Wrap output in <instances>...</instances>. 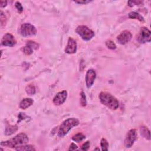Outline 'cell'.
<instances>
[{
  "mask_svg": "<svg viewBox=\"0 0 151 151\" xmlns=\"http://www.w3.org/2000/svg\"><path fill=\"white\" fill-rule=\"evenodd\" d=\"M132 38V33L127 30H125L122 31L118 37H117V41L118 42L122 45L126 44L129 43Z\"/></svg>",
  "mask_w": 151,
  "mask_h": 151,
  "instance_id": "cell-8",
  "label": "cell"
},
{
  "mask_svg": "<svg viewBox=\"0 0 151 151\" xmlns=\"http://www.w3.org/2000/svg\"><path fill=\"white\" fill-rule=\"evenodd\" d=\"M128 17L132 19H136V20H139L140 22H144V17L140 15L139 13L136 12H131L128 14Z\"/></svg>",
  "mask_w": 151,
  "mask_h": 151,
  "instance_id": "cell-17",
  "label": "cell"
},
{
  "mask_svg": "<svg viewBox=\"0 0 151 151\" xmlns=\"http://www.w3.org/2000/svg\"><path fill=\"white\" fill-rule=\"evenodd\" d=\"M25 91L29 95H33L36 92L35 88L33 84H29L25 88Z\"/></svg>",
  "mask_w": 151,
  "mask_h": 151,
  "instance_id": "cell-19",
  "label": "cell"
},
{
  "mask_svg": "<svg viewBox=\"0 0 151 151\" xmlns=\"http://www.w3.org/2000/svg\"><path fill=\"white\" fill-rule=\"evenodd\" d=\"M143 2L140 1H129L128 5L129 7H133L134 5H140L141 4H142Z\"/></svg>",
  "mask_w": 151,
  "mask_h": 151,
  "instance_id": "cell-25",
  "label": "cell"
},
{
  "mask_svg": "<svg viewBox=\"0 0 151 151\" xmlns=\"http://www.w3.org/2000/svg\"><path fill=\"white\" fill-rule=\"evenodd\" d=\"M77 51V43L73 38L70 37L68 40L67 45L65 49V52L67 54H74Z\"/></svg>",
  "mask_w": 151,
  "mask_h": 151,
  "instance_id": "cell-12",
  "label": "cell"
},
{
  "mask_svg": "<svg viewBox=\"0 0 151 151\" xmlns=\"http://www.w3.org/2000/svg\"><path fill=\"white\" fill-rule=\"evenodd\" d=\"M27 116L24 114L23 113H20V114L18 115V123L20 122L22 120L25 119Z\"/></svg>",
  "mask_w": 151,
  "mask_h": 151,
  "instance_id": "cell-28",
  "label": "cell"
},
{
  "mask_svg": "<svg viewBox=\"0 0 151 151\" xmlns=\"http://www.w3.org/2000/svg\"><path fill=\"white\" fill-rule=\"evenodd\" d=\"M16 40L14 37L10 33H7L5 34L1 40V44L4 46L13 47L16 44Z\"/></svg>",
  "mask_w": 151,
  "mask_h": 151,
  "instance_id": "cell-11",
  "label": "cell"
},
{
  "mask_svg": "<svg viewBox=\"0 0 151 151\" xmlns=\"http://www.w3.org/2000/svg\"><path fill=\"white\" fill-rule=\"evenodd\" d=\"M80 103L82 106L84 107L86 106L87 102H86V98L85 93L83 92H82L80 93Z\"/></svg>",
  "mask_w": 151,
  "mask_h": 151,
  "instance_id": "cell-22",
  "label": "cell"
},
{
  "mask_svg": "<svg viewBox=\"0 0 151 151\" xmlns=\"http://www.w3.org/2000/svg\"><path fill=\"white\" fill-rule=\"evenodd\" d=\"M78 149V146L76 145L74 143H72L70 145V146L69 150H77Z\"/></svg>",
  "mask_w": 151,
  "mask_h": 151,
  "instance_id": "cell-29",
  "label": "cell"
},
{
  "mask_svg": "<svg viewBox=\"0 0 151 151\" xmlns=\"http://www.w3.org/2000/svg\"><path fill=\"white\" fill-rule=\"evenodd\" d=\"M7 1H1L0 2V6L1 8H4L7 6Z\"/></svg>",
  "mask_w": 151,
  "mask_h": 151,
  "instance_id": "cell-31",
  "label": "cell"
},
{
  "mask_svg": "<svg viewBox=\"0 0 151 151\" xmlns=\"http://www.w3.org/2000/svg\"><path fill=\"white\" fill-rule=\"evenodd\" d=\"M28 140H29V139H28L27 135L25 134L21 133L18 134L11 139L2 142L1 143V145L2 146H5L8 148H15L21 145L26 144Z\"/></svg>",
  "mask_w": 151,
  "mask_h": 151,
  "instance_id": "cell-2",
  "label": "cell"
},
{
  "mask_svg": "<svg viewBox=\"0 0 151 151\" xmlns=\"http://www.w3.org/2000/svg\"><path fill=\"white\" fill-rule=\"evenodd\" d=\"M18 126L17 125H8L5 130V135L7 136H9L14 134V133L18 130Z\"/></svg>",
  "mask_w": 151,
  "mask_h": 151,
  "instance_id": "cell-15",
  "label": "cell"
},
{
  "mask_svg": "<svg viewBox=\"0 0 151 151\" xmlns=\"http://www.w3.org/2000/svg\"><path fill=\"white\" fill-rule=\"evenodd\" d=\"M136 40L140 44L150 42L151 40V33L150 30L146 27H142L137 35Z\"/></svg>",
  "mask_w": 151,
  "mask_h": 151,
  "instance_id": "cell-6",
  "label": "cell"
},
{
  "mask_svg": "<svg viewBox=\"0 0 151 151\" xmlns=\"http://www.w3.org/2000/svg\"><path fill=\"white\" fill-rule=\"evenodd\" d=\"M39 47V44L33 41H28L25 47L22 49L23 52L26 55H31L34 50H37Z\"/></svg>",
  "mask_w": 151,
  "mask_h": 151,
  "instance_id": "cell-9",
  "label": "cell"
},
{
  "mask_svg": "<svg viewBox=\"0 0 151 151\" xmlns=\"http://www.w3.org/2000/svg\"><path fill=\"white\" fill-rule=\"evenodd\" d=\"M76 32L84 41H89L95 35L93 31L85 25H80L78 27L76 30Z\"/></svg>",
  "mask_w": 151,
  "mask_h": 151,
  "instance_id": "cell-4",
  "label": "cell"
},
{
  "mask_svg": "<svg viewBox=\"0 0 151 151\" xmlns=\"http://www.w3.org/2000/svg\"><path fill=\"white\" fill-rule=\"evenodd\" d=\"M100 146L102 150H108L109 143L105 138H102L100 141Z\"/></svg>",
  "mask_w": 151,
  "mask_h": 151,
  "instance_id": "cell-21",
  "label": "cell"
},
{
  "mask_svg": "<svg viewBox=\"0 0 151 151\" xmlns=\"http://www.w3.org/2000/svg\"><path fill=\"white\" fill-rule=\"evenodd\" d=\"M106 45L108 49L110 50H115L116 49V45L115 44V43L111 41V40H108L106 41Z\"/></svg>",
  "mask_w": 151,
  "mask_h": 151,
  "instance_id": "cell-23",
  "label": "cell"
},
{
  "mask_svg": "<svg viewBox=\"0 0 151 151\" xmlns=\"http://www.w3.org/2000/svg\"><path fill=\"white\" fill-rule=\"evenodd\" d=\"M100 102L111 110H116L119 106V102L112 94L107 92H102L99 94Z\"/></svg>",
  "mask_w": 151,
  "mask_h": 151,
  "instance_id": "cell-1",
  "label": "cell"
},
{
  "mask_svg": "<svg viewBox=\"0 0 151 151\" xmlns=\"http://www.w3.org/2000/svg\"><path fill=\"white\" fill-rule=\"evenodd\" d=\"M137 136L138 135L136 129H132L129 130L125 139V146L128 148H131L137 139Z\"/></svg>",
  "mask_w": 151,
  "mask_h": 151,
  "instance_id": "cell-7",
  "label": "cell"
},
{
  "mask_svg": "<svg viewBox=\"0 0 151 151\" xmlns=\"http://www.w3.org/2000/svg\"><path fill=\"white\" fill-rule=\"evenodd\" d=\"M90 2H91V1H74V3L79 4H88Z\"/></svg>",
  "mask_w": 151,
  "mask_h": 151,
  "instance_id": "cell-30",
  "label": "cell"
},
{
  "mask_svg": "<svg viewBox=\"0 0 151 151\" xmlns=\"http://www.w3.org/2000/svg\"><path fill=\"white\" fill-rule=\"evenodd\" d=\"M15 6L17 9V11L19 13H21L23 11V7L21 5V4L20 3V2H16L15 4Z\"/></svg>",
  "mask_w": 151,
  "mask_h": 151,
  "instance_id": "cell-24",
  "label": "cell"
},
{
  "mask_svg": "<svg viewBox=\"0 0 151 151\" xmlns=\"http://www.w3.org/2000/svg\"><path fill=\"white\" fill-rule=\"evenodd\" d=\"M0 20H1V26L5 25V23H6V17L5 16V15L4 14L3 12L1 11V16H0Z\"/></svg>",
  "mask_w": 151,
  "mask_h": 151,
  "instance_id": "cell-26",
  "label": "cell"
},
{
  "mask_svg": "<svg viewBox=\"0 0 151 151\" xmlns=\"http://www.w3.org/2000/svg\"><path fill=\"white\" fill-rule=\"evenodd\" d=\"M17 150L21 151H28V150H35V149L32 145H24L19 146L15 148Z\"/></svg>",
  "mask_w": 151,
  "mask_h": 151,
  "instance_id": "cell-18",
  "label": "cell"
},
{
  "mask_svg": "<svg viewBox=\"0 0 151 151\" xmlns=\"http://www.w3.org/2000/svg\"><path fill=\"white\" fill-rule=\"evenodd\" d=\"M96 78V73L94 70L90 69L87 71L85 80H86V84L88 88H90L92 86Z\"/></svg>",
  "mask_w": 151,
  "mask_h": 151,
  "instance_id": "cell-13",
  "label": "cell"
},
{
  "mask_svg": "<svg viewBox=\"0 0 151 151\" xmlns=\"http://www.w3.org/2000/svg\"><path fill=\"white\" fill-rule=\"evenodd\" d=\"M67 98V92L63 90L59 92L54 96L53 99V103L55 105L59 106L64 103Z\"/></svg>",
  "mask_w": 151,
  "mask_h": 151,
  "instance_id": "cell-10",
  "label": "cell"
},
{
  "mask_svg": "<svg viewBox=\"0 0 151 151\" xmlns=\"http://www.w3.org/2000/svg\"><path fill=\"white\" fill-rule=\"evenodd\" d=\"M89 147H90V142H89V141H87L82 145L80 149L82 150H88Z\"/></svg>",
  "mask_w": 151,
  "mask_h": 151,
  "instance_id": "cell-27",
  "label": "cell"
},
{
  "mask_svg": "<svg viewBox=\"0 0 151 151\" xmlns=\"http://www.w3.org/2000/svg\"><path fill=\"white\" fill-rule=\"evenodd\" d=\"M86 138V136L84 135L82 133H79V134H76L75 135H74L73 137H72V139L76 142H80V141L83 140L84 139Z\"/></svg>",
  "mask_w": 151,
  "mask_h": 151,
  "instance_id": "cell-20",
  "label": "cell"
},
{
  "mask_svg": "<svg viewBox=\"0 0 151 151\" xmlns=\"http://www.w3.org/2000/svg\"><path fill=\"white\" fill-rule=\"evenodd\" d=\"M34 103V101L31 98L23 99L20 103V108L22 109H26L31 106Z\"/></svg>",
  "mask_w": 151,
  "mask_h": 151,
  "instance_id": "cell-14",
  "label": "cell"
},
{
  "mask_svg": "<svg viewBox=\"0 0 151 151\" xmlns=\"http://www.w3.org/2000/svg\"><path fill=\"white\" fill-rule=\"evenodd\" d=\"M140 134L144 138L148 140L150 139V130L148 128L145 126H142L140 128Z\"/></svg>",
  "mask_w": 151,
  "mask_h": 151,
  "instance_id": "cell-16",
  "label": "cell"
},
{
  "mask_svg": "<svg viewBox=\"0 0 151 151\" xmlns=\"http://www.w3.org/2000/svg\"><path fill=\"white\" fill-rule=\"evenodd\" d=\"M79 124V121L76 118H69L64 120L60 125L58 136L60 138H63L68 134V132L74 126H76Z\"/></svg>",
  "mask_w": 151,
  "mask_h": 151,
  "instance_id": "cell-3",
  "label": "cell"
},
{
  "mask_svg": "<svg viewBox=\"0 0 151 151\" xmlns=\"http://www.w3.org/2000/svg\"><path fill=\"white\" fill-rule=\"evenodd\" d=\"M94 150H100V149H98V148H96V149H94Z\"/></svg>",
  "mask_w": 151,
  "mask_h": 151,
  "instance_id": "cell-32",
  "label": "cell"
},
{
  "mask_svg": "<svg viewBox=\"0 0 151 151\" xmlns=\"http://www.w3.org/2000/svg\"><path fill=\"white\" fill-rule=\"evenodd\" d=\"M20 34L23 37L34 36L37 34L36 28L30 23L23 24L19 30Z\"/></svg>",
  "mask_w": 151,
  "mask_h": 151,
  "instance_id": "cell-5",
  "label": "cell"
}]
</instances>
